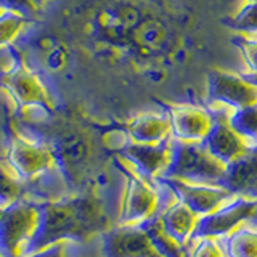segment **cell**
<instances>
[{"mask_svg":"<svg viewBox=\"0 0 257 257\" xmlns=\"http://www.w3.org/2000/svg\"><path fill=\"white\" fill-rule=\"evenodd\" d=\"M69 252H71V243H58L44 249V251H39L29 255H20V257H69Z\"/></svg>","mask_w":257,"mask_h":257,"instance_id":"484cf974","label":"cell"},{"mask_svg":"<svg viewBox=\"0 0 257 257\" xmlns=\"http://www.w3.org/2000/svg\"><path fill=\"white\" fill-rule=\"evenodd\" d=\"M171 119L166 111H145L127 125L128 142L140 145H159L171 137Z\"/></svg>","mask_w":257,"mask_h":257,"instance_id":"2e32d148","label":"cell"},{"mask_svg":"<svg viewBox=\"0 0 257 257\" xmlns=\"http://www.w3.org/2000/svg\"><path fill=\"white\" fill-rule=\"evenodd\" d=\"M244 2H247V4H255L257 0H244Z\"/></svg>","mask_w":257,"mask_h":257,"instance_id":"4dcf8cb0","label":"cell"},{"mask_svg":"<svg viewBox=\"0 0 257 257\" xmlns=\"http://www.w3.org/2000/svg\"><path fill=\"white\" fill-rule=\"evenodd\" d=\"M257 209V198L251 196H235L214 212L199 217L191 241L201 238L220 239L231 233L243 222L252 219Z\"/></svg>","mask_w":257,"mask_h":257,"instance_id":"52a82bcc","label":"cell"},{"mask_svg":"<svg viewBox=\"0 0 257 257\" xmlns=\"http://www.w3.org/2000/svg\"><path fill=\"white\" fill-rule=\"evenodd\" d=\"M111 228L101 206L90 195H74L37 204V222L20 255H29L58 243H84Z\"/></svg>","mask_w":257,"mask_h":257,"instance_id":"6da1fadb","label":"cell"},{"mask_svg":"<svg viewBox=\"0 0 257 257\" xmlns=\"http://www.w3.org/2000/svg\"><path fill=\"white\" fill-rule=\"evenodd\" d=\"M219 243L225 257H257V225L243 222Z\"/></svg>","mask_w":257,"mask_h":257,"instance_id":"ac0fdd59","label":"cell"},{"mask_svg":"<svg viewBox=\"0 0 257 257\" xmlns=\"http://www.w3.org/2000/svg\"><path fill=\"white\" fill-rule=\"evenodd\" d=\"M72 244V243H71ZM69 257H80L79 254H74V252H72V249H71V252H69Z\"/></svg>","mask_w":257,"mask_h":257,"instance_id":"f546056e","label":"cell"},{"mask_svg":"<svg viewBox=\"0 0 257 257\" xmlns=\"http://www.w3.org/2000/svg\"><path fill=\"white\" fill-rule=\"evenodd\" d=\"M142 227L145 228V231L148 233V236L151 238L153 244H155L158 252L163 257H188V249L179 246L171 236H167L163 231V228H161V225H159L156 217L142 223Z\"/></svg>","mask_w":257,"mask_h":257,"instance_id":"ffe728a7","label":"cell"},{"mask_svg":"<svg viewBox=\"0 0 257 257\" xmlns=\"http://www.w3.org/2000/svg\"><path fill=\"white\" fill-rule=\"evenodd\" d=\"M207 103L225 111L252 106L257 104V85L243 74L212 69L207 74Z\"/></svg>","mask_w":257,"mask_h":257,"instance_id":"5b68a950","label":"cell"},{"mask_svg":"<svg viewBox=\"0 0 257 257\" xmlns=\"http://www.w3.org/2000/svg\"><path fill=\"white\" fill-rule=\"evenodd\" d=\"M101 257H163L142 225L117 223L100 235Z\"/></svg>","mask_w":257,"mask_h":257,"instance_id":"ba28073f","label":"cell"},{"mask_svg":"<svg viewBox=\"0 0 257 257\" xmlns=\"http://www.w3.org/2000/svg\"><path fill=\"white\" fill-rule=\"evenodd\" d=\"M247 80H251L254 85H257V74H251V72H244L243 74Z\"/></svg>","mask_w":257,"mask_h":257,"instance_id":"4316f807","label":"cell"},{"mask_svg":"<svg viewBox=\"0 0 257 257\" xmlns=\"http://www.w3.org/2000/svg\"><path fill=\"white\" fill-rule=\"evenodd\" d=\"M4 85L12 92L21 106L48 108V96L40 80L24 69L10 71L4 76Z\"/></svg>","mask_w":257,"mask_h":257,"instance_id":"e0dca14e","label":"cell"},{"mask_svg":"<svg viewBox=\"0 0 257 257\" xmlns=\"http://www.w3.org/2000/svg\"><path fill=\"white\" fill-rule=\"evenodd\" d=\"M251 222L257 225V209H255V212H254V215H252V219H251Z\"/></svg>","mask_w":257,"mask_h":257,"instance_id":"83f0119b","label":"cell"},{"mask_svg":"<svg viewBox=\"0 0 257 257\" xmlns=\"http://www.w3.org/2000/svg\"><path fill=\"white\" fill-rule=\"evenodd\" d=\"M23 24H24V18L18 13H12V12L0 13V45L10 42L18 34Z\"/></svg>","mask_w":257,"mask_h":257,"instance_id":"cb8c5ba5","label":"cell"},{"mask_svg":"<svg viewBox=\"0 0 257 257\" xmlns=\"http://www.w3.org/2000/svg\"><path fill=\"white\" fill-rule=\"evenodd\" d=\"M156 219L167 236H171L179 246L188 249L196 223L199 220V217L195 212L190 211L180 201L172 198Z\"/></svg>","mask_w":257,"mask_h":257,"instance_id":"5bb4252c","label":"cell"},{"mask_svg":"<svg viewBox=\"0 0 257 257\" xmlns=\"http://www.w3.org/2000/svg\"><path fill=\"white\" fill-rule=\"evenodd\" d=\"M8 163L16 179L32 180L47 171L55 169L53 156L44 142L26 140L21 135H13L8 143Z\"/></svg>","mask_w":257,"mask_h":257,"instance_id":"30bf717a","label":"cell"},{"mask_svg":"<svg viewBox=\"0 0 257 257\" xmlns=\"http://www.w3.org/2000/svg\"><path fill=\"white\" fill-rule=\"evenodd\" d=\"M171 140L159 145H140L128 142L120 150V158L150 180L163 177L171 163Z\"/></svg>","mask_w":257,"mask_h":257,"instance_id":"7c38bea8","label":"cell"},{"mask_svg":"<svg viewBox=\"0 0 257 257\" xmlns=\"http://www.w3.org/2000/svg\"><path fill=\"white\" fill-rule=\"evenodd\" d=\"M231 44L238 48L241 56H243L247 72L257 74V36L235 34L231 39Z\"/></svg>","mask_w":257,"mask_h":257,"instance_id":"7402d4cb","label":"cell"},{"mask_svg":"<svg viewBox=\"0 0 257 257\" xmlns=\"http://www.w3.org/2000/svg\"><path fill=\"white\" fill-rule=\"evenodd\" d=\"M114 164L124 179L117 223L142 225L158 217L164 206L174 198L171 190L159 179H147L122 158H116Z\"/></svg>","mask_w":257,"mask_h":257,"instance_id":"7a4b0ae2","label":"cell"},{"mask_svg":"<svg viewBox=\"0 0 257 257\" xmlns=\"http://www.w3.org/2000/svg\"><path fill=\"white\" fill-rule=\"evenodd\" d=\"M225 24L230 29L236 31L238 34L257 36V2L255 4L244 2L243 7L231 18L225 20Z\"/></svg>","mask_w":257,"mask_h":257,"instance_id":"44dd1931","label":"cell"},{"mask_svg":"<svg viewBox=\"0 0 257 257\" xmlns=\"http://www.w3.org/2000/svg\"><path fill=\"white\" fill-rule=\"evenodd\" d=\"M37 222V204L24 199L0 211V257H20Z\"/></svg>","mask_w":257,"mask_h":257,"instance_id":"8992f818","label":"cell"},{"mask_svg":"<svg viewBox=\"0 0 257 257\" xmlns=\"http://www.w3.org/2000/svg\"><path fill=\"white\" fill-rule=\"evenodd\" d=\"M166 187L171 190L174 198L187 206L190 211L198 217H204L214 212L230 199L235 198L231 191L223 187H214V185H201V183H188L177 179H166L159 177Z\"/></svg>","mask_w":257,"mask_h":257,"instance_id":"8fae6325","label":"cell"},{"mask_svg":"<svg viewBox=\"0 0 257 257\" xmlns=\"http://www.w3.org/2000/svg\"><path fill=\"white\" fill-rule=\"evenodd\" d=\"M188 257H225L219 239L201 238L191 241L188 246Z\"/></svg>","mask_w":257,"mask_h":257,"instance_id":"d4e9b609","label":"cell"},{"mask_svg":"<svg viewBox=\"0 0 257 257\" xmlns=\"http://www.w3.org/2000/svg\"><path fill=\"white\" fill-rule=\"evenodd\" d=\"M228 124L247 147H257V104L228 111Z\"/></svg>","mask_w":257,"mask_h":257,"instance_id":"d6986e66","label":"cell"},{"mask_svg":"<svg viewBox=\"0 0 257 257\" xmlns=\"http://www.w3.org/2000/svg\"><path fill=\"white\" fill-rule=\"evenodd\" d=\"M164 111L171 119L172 140L203 143L215 122V111L191 103H169Z\"/></svg>","mask_w":257,"mask_h":257,"instance_id":"9c48e42d","label":"cell"},{"mask_svg":"<svg viewBox=\"0 0 257 257\" xmlns=\"http://www.w3.org/2000/svg\"><path fill=\"white\" fill-rule=\"evenodd\" d=\"M0 211H2V209H0Z\"/></svg>","mask_w":257,"mask_h":257,"instance_id":"1f68e13d","label":"cell"},{"mask_svg":"<svg viewBox=\"0 0 257 257\" xmlns=\"http://www.w3.org/2000/svg\"><path fill=\"white\" fill-rule=\"evenodd\" d=\"M21 182L12 174H8V171L0 167V209L21 199Z\"/></svg>","mask_w":257,"mask_h":257,"instance_id":"603a6c76","label":"cell"},{"mask_svg":"<svg viewBox=\"0 0 257 257\" xmlns=\"http://www.w3.org/2000/svg\"><path fill=\"white\" fill-rule=\"evenodd\" d=\"M42 142L50 150L55 169L61 174L63 182L69 188L77 187L90 161V143L85 135L74 128H66Z\"/></svg>","mask_w":257,"mask_h":257,"instance_id":"277c9868","label":"cell"},{"mask_svg":"<svg viewBox=\"0 0 257 257\" xmlns=\"http://www.w3.org/2000/svg\"><path fill=\"white\" fill-rule=\"evenodd\" d=\"M204 148L209 151V155L214 156L222 164H230L238 156L247 151V143L233 131L228 124V111H215V122L211 128V132L203 140Z\"/></svg>","mask_w":257,"mask_h":257,"instance_id":"4fadbf2b","label":"cell"},{"mask_svg":"<svg viewBox=\"0 0 257 257\" xmlns=\"http://www.w3.org/2000/svg\"><path fill=\"white\" fill-rule=\"evenodd\" d=\"M223 188L235 196L257 198V147L247 148V151L227 164Z\"/></svg>","mask_w":257,"mask_h":257,"instance_id":"9a60e30c","label":"cell"},{"mask_svg":"<svg viewBox=\"0 0 257 257\" xmlns=\"http://www.w3.org/2000/svg\"><path fill=\"white\" fill-rule=\"evenodd\" d=\"M31 2H32V4H34V5H39V4H42V2H45V0H31Z\"/></svg>","mask_w":257,"mask_h":257,"instance_id":"f1b7e54d","label":"cell"},{"mask_svg":"<svg viewBox=\"0 0 257 257\" xmlns=\"http://www.w3.org/2000/svg\"><path fill=\"white\" fill-rule=\"evenodd\" d=\"M227 166L209 155L203 143L171 140V163L163 177L188 183L223 187Z\"/></svg>","mask_w":257,"mask_h":257,"instance_id":"3957f363","label":"cell"}]
</instances>
